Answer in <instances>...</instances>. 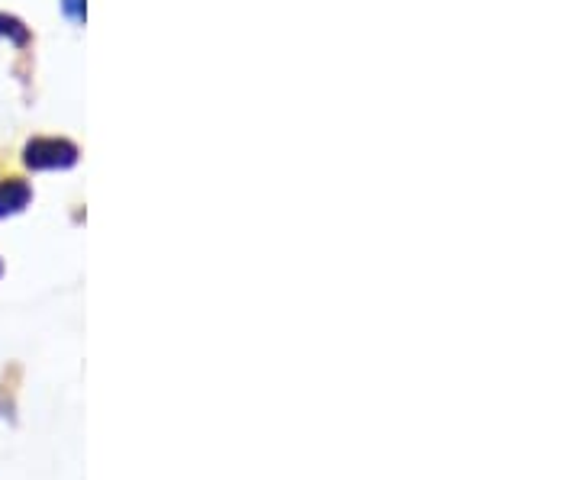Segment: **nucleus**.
I'll return each instance as SVG.
<instances>
[{
	"instance_id": "1",
	"label": "nucleus",
	"mask_w": 580,
	"mask_h": 480,
	"mask_svg": "<svg viewBox=\"0 0 580 480\" xmlns=\"http://www.w3.org/2000/svg\"><path fill=\"white\" fill-rule=\"evenodd\" d=\"M26 187L23 184H7V187H0V217L4 213H10V210H20L26 203Z\"/></svg>"
}]
</instances>
